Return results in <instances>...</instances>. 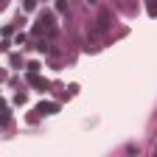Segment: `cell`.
I'll list each match as a JSON object with an SVG mask.
<instances>
[{"instance_id":"1","label":"cell","mask_w":157,"mask_h":157,"mask_svg":"<svg viewBox=\"0 0 157 157\" xmlns=\"http://www.w3.org/2000/svg\"><path fill=\"white\" fill-rule=\"evenodd\" d=\"M56 109V104H42V107H39V112H53Z\"/></svg>"},{"instance_id":"2","label":"cell","mask_w":157,"mask_h":157,"mask_svg":"<svg viewBox=\"0 0 157 157\" xmlns=\"http://www.w3.org/2000/svg\"><path fill=\"white\" fill-rule=\"evenodd\" d=\"M0 9H3V0H0Z\"/></svg>"}]
</instances>
